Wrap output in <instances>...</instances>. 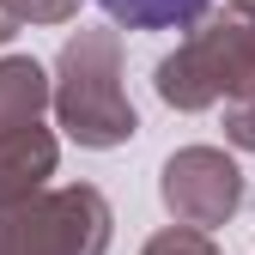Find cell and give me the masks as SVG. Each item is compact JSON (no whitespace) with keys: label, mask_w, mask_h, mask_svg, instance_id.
<instances>
[{"label":"cell","mask_w":255,"mask_h":255,"mask_svg":"<svg viewBox=\"0 0 255 255\" xmlns=\"http://www.w3.org/2000/svg\"><path fill=\"white\" fill-rule=\"evenodd\" d=\"M91 6L110 12L128 30H182V24H195L213 0H91Z\"/></svg>","instance_id":"1"}]
</instances>
